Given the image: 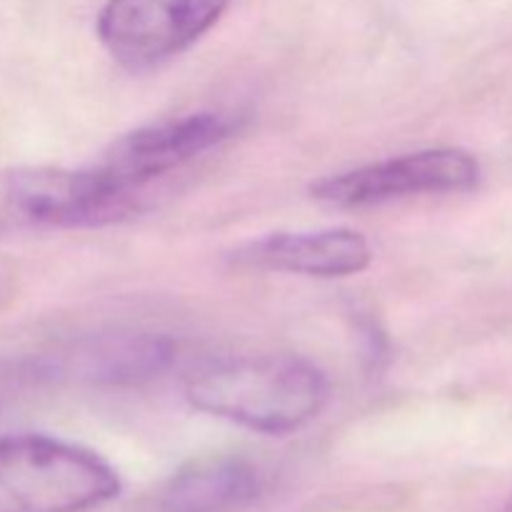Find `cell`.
<instances>
[{"label": "cell", "mask_w": 512, "mask_h": 512, "mask_svg": "<svg viewBox=\"0 0 512 512\" xmlns=\"http://www.w3.org/2000/svg\"><path fill=\"white\" fill-rule=\"evenodd\" d=\"M185 398L215 418L248 430L285 435L305 428L328 405V378L293 355H238L200 365Z\"/></svg>", "instance_id": "1"}, {"label": "cell", "mask_w": 512, "mask_h": 512, "mask_svg": "<svg viewBox=\"0 0 512 512\" xmlns=\"http://www.w3.org/2000/svg\"><path fill=\"white\" fill-rule=\"evenodd\" d=\"M120 495V478L100 455L45 438H0V512H90Z\"/></svg>", "instance_id": "2"}, {"label": "cell", "mask_w": 512, "mask_h": 512, "mask_svg": "<svg viewBox=\"0 0 512 512\" xmlns=\"http://www.w3.org/2000/svg\"><path fill=\"white\" fill-rule=\"evenodd\" d=\"M140 195L90 170L18 168L0 173V235L43 228H98L138 210Z\"/></svg>", "instance_id": "3"}, {"label": "cell", "mask_w": 512, "mask_h": 512, "mask_svg": "<svg viewBox=\"0 0 512 512\" xmlns=\"http://www.w3.org/2000/svg\"><path fill=\"white\" fill-rule=\"evenodd\" d=\"M478 183L480 165L473 155L458 148H428L328 175L310 193L335 208H368L410 195L468 193Z\"/></svg>", "instance_id": "4"}, {"label": "cell", "mask_w": 512, "mask_h": 512, "mask_svg": "<svg viewBox=\"0 0 512 512\" xmlns=\"http://www.w3.org/2000/svg\"><path fill=\"white\" fill-rule=\"evenodd\" d=\"M228 5L230 0H108L98 15V38L118 63L150 68L208 33Z\"/></svg>", "instance_id": "5"}, {"label": "cell", "mask_w": 512, "mask_h": 512, "mask_svg": "<svg viewBox=\"0 0 512 512\" xmlns=\"http://www.w3.org/2000/svg\"><path fill=\"white\" fill-rule=\"evenodd\" d=\"M238 130V118L195 113L180 120L148 125L123 135L100 160L98 170L118 188L140 195L145 185L215 148Z\"/></svg>", "instance_id": "6"}, {"label": "cell", "mask_w": 512, "mask_h": 512, "mask_svg": "<svg viewBox=\"0 0 512 512\" xmlns=\"http://www.w3.org/2000/svg\"><path fill=\"white\" fill-rule=\"evenodd\" d=\"M230 260L248 270L345 278L363 273L373 263V248L355 230L330 228L318 233L265 235L235 248Z\"/></svg>", "instance_id": "7"}, {"label": "cell", "mask_w": 512, "mask_h": 512, "mask_svg": "<svg viewBox=\"0 0 512 512\" xmlns=\"http://www.w3.org/2000/svg\"><path fill=\"white\" fill-rule=\"evenodd\" d=\"M175 348L165 335L115 333L90 338L68 353L38 358L43 380H83L95 385H138L158 378L173 363Z\"/></svg>", "instance_id": "8"}, {"label": "cell", "mask_w": 512, "mask_h": 512, "mask_svg": "<svg viewBox=\"0 0 512 512\" xmlns=\"http://www.w3.org/2000/svg\"><path fill=\"white\" fill-rule=\"evenodd\" d=\"M263 475L238 455H208L183 465L158 495L160 512H233L255 503Z\"/></svg>", "instance_id": "9"}, {"label": "cell", "mask_w": 512, "mask_h": 512, "mask_svg": "<svg viewBox=\"0 0 512 512\" xmlns=\"http://www.w3.org/2000/svg\"><path fill=\"white\" fill-rule=\"evenodd\" d=\"M30 383H43L38 358L28 360H0V400L8 398L13 390Z\"/></svg>", "instance_id": "10"}, {"label": "cell", "mask_w": 512, "mask_h": 512, "mask_svg": "<svg viewBox=\"0 0 512 512\" xmlns=\"http://www.w3.org/2000/svg\"><path fill=\"white\" fill-rule=\"evenodd\" d=\"M503 512H512V498H510V503L505 505V510H503Z\"/></svg>", "instance_id": "11"}]
</instances>
